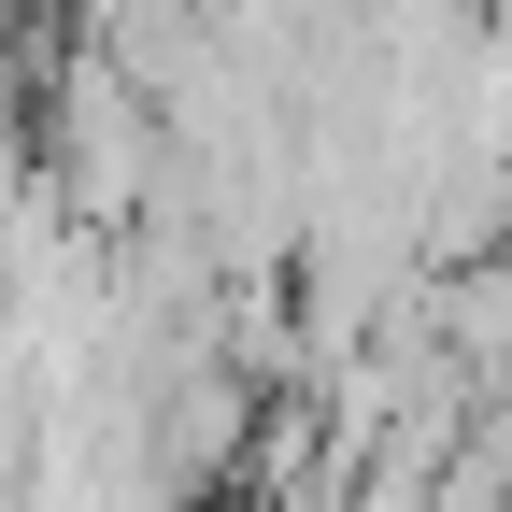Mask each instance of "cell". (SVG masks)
<instances>
[{"mask_svg":"<svg viewBox=\"0 0 512 512\" xmlns=\"http://www.w3.org/2000/svg\"><path fill=\"white\" fill-rule=\"evenodd\" d=\"M498 441H512V399H498Z\"/></svg>","mask_w":512,"mask_h":512,"instance_id":"3","label":"cell"},{"mask_svg":"<svg viewBox=\"0 0 512 512\" xmlns=\"http://www.w3.org/2000/svg\"><path fill=\"white\" fill-rule=\"evenodd\" d=\"M57 15H72V29H86V43H100V29H114V15H128V0H57Z\"/></svg>","mask_w":512,"mask_h":512,"instance_id":"2","label":"cell"},{"mask_svg":"<svg viewBox=\"0 0 512 512\" xmlns=\"http://www.w3.org/2000/svg\"><path fill=\"white\" fill-rule=\"evenodd\" d=\"M43 185H57V214L72 228H100V242H128V228H157V200H171V114H157V86L128 72L114 43H57L43 57Z\"/></svg>","mask_w":512,"mask_h":512,"instance_id":"1","label":"cell"}]
</instances>
